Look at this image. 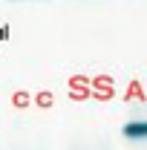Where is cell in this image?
I'll return each mask as SVG.
<instances>
[{
    "mask_svg": "<svg viewBox=\"0 0 147 150\" xmlns=\"http://www.w3.org/2000/svg\"><path fill=\"white\" fill-rule=\"evenodd\" d=\"M124 136L127 139H147V121H130V124H124Z\"/></svg>",
    "mask_w": 147,
    "mask_h": 150,
    "instance_id": "cell-1",
    "label": "cell"
}]
</instances>
